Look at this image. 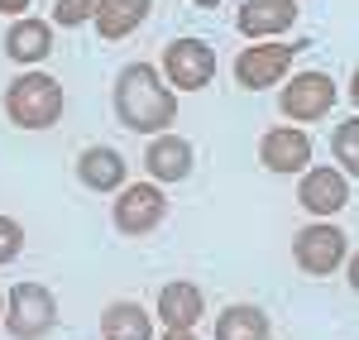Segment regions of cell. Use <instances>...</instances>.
<instances>
[{"instance_id":"6da1fadb","label":"cell","mask_w":359,"mask_h":340,"mask_svg":"<svg viewBox=\"0 0 359 340\" xmlns=\"http://www.w3.org/2000/svg\"><path fill=\"white\" fill-rule=\"evenodd\" d=\"M115 115L139 135H158L177 120V96L154 72V62H130L115 77Z\"/></svg>"},{"instance_id":"7a4b0ae2","label":"cell","mask_w":359,"mask_h":340,"mask_svg":"<svg viewBox=\"0 0 359 340\" xmlns=\"http://www.w3.org/2000/svg\"><path fill=\"white\" fill-rule=\"evenodd\" d=\"M5 115L20 125V130H48L62 115V86L48 72H25L15 77L5 91Z\"/></svg>"},{"instance_id":"3957f363","label":"cell","mask_w":359,"mask_h":340,"mask_svg":"<svg viewBox=\"0 0 359 340\" xmlns=\"http://www.w3.org/2000/svg\"><path fill=\"white\" fill-rule=\"evenodd\" d=\"M57 326V302L43 283H15L5 292V331L15 340H43Z\"/></svg>"},{"instance_id":"277c9868","label":"cell","mask_w":359,"mask_h":340,"mask_svg":"<svg viewBox=\"0 0 359 340\" xmlns=\"http://www.w3.org/2000/svg\"><path fill=\"white\" fill-rule=\"evenodd\" d=\"M163 77L182 91H201L216 77V48L201 39H172L163 53Z\"/></svg>"},{"instance_id":"5b68a950","label":"cell","mask_w":359,"mask_h":340,"mask_svg":"<svg viewBox=\"0 0 359 340\" xmlns=\"http://www.w3.org/2000/svg\"><path fill=\"white\" fill-rule=\"evenodd\" d=\"M292 259H297V268L311 273V278H326L335 273L340 264H345V230L335 226H306L297 230V240H292Z\"/></svg>"},{"instance_id":"8992f818","label":"cell","mask_w":359,"mask_h":340,"mask_svg":"<svg viewBox=\"0 0 359 340\" xmlns=\"http://www.w3.org/2000/svg\"><path fill=\"white\" fill-rule=\"evenodd\" d=\"M168 197L158 192V182H135L115 197V230L120 235H149V230L163 221Z\"/></svg>"},{"instance_id":"52a82bcc","label":"cell","mask_w":359,"mask_h":340,"mask_svg":"<svg viewBox=\"0 0 359 340\" xmlns=\"http://www.w3.org/2000/svg\"><path fill=\"white\" fill-rule=\"evenodd\" d=\"M297 57V43H249L245 53L235 57V77L249 91H264L269 82H283L287 67Z\"/></svg>"},{"instance_id":"ba28073f","label":"cell","mask_w":359,"mask_h":340,"mask_svg":"<svg viewBox=\"0 0 359 340\" xmlns=\"http://www.w3.org/2000/svg\"><path fill=\"white\" fill-rule=\"evenodd\" d=\"M283 115L287 120H321V115H331L335 106V82L326 72H302V77H292V82L283 86Z\"/></svg>"},{"instance_id":"9c48e42d","label":"cell","mask_w":359,"mask_h":340,"mask_svg":"<svg viewBox=\"0 0 359 340\" xmlns=\"http://www.w3.org/2000/svg\"><path fill=\"white\" fill-rule=\"evenodd\" d=\"M297 201H302L311 216H335V211H345V201H350L345 168H306L302 187H297Z\"/></svg>"},{"instance_id":"30bf717a","label":"cell","mask_w":359,"mask_h":340,"mask_svg":"<svg viewBox=\"0 0 359 340\" xmlns=\"http://www.w3.org/2000/svg\"><path fill=\"white\" fill-rule=\"evenodd\" d=\"M259 158L269 172H306V158H311V140L297 125H278L259 140Z\"/></svg>"},{"instance_id":"8fae6325","label":"cell","mask_w":359,"mask_h":340,"mask_svg":"<svg viewBox=\"0 0 359 340\" xmlns=\"http://www.w3.org/2000/svg\"><path fill=\"white\" fill-rule=\"evenodd\" d=\"M297 25V0H245L240 5V34L245 39H273Z\"/></svg>"},{"instance_id":"7c38bea8","label":"cell","mask_w":359,"mask_h":340,"mask_svg":"<svg viewBox=\"0 0 359 340\" xmlns=\"http://www.w3.org/2000/svg\"><path fill=\"white\" fill-rule=\"evenodd\" d=\"M144 168H149L154 182H182V177L192 172V144L177 140V135H158V140H149Z\"/></svg>"},{"instance_id":"4fadbf2b","label":"cell","mask_w":359,"mask_h":340,"mask_svg":"<svg viewBox=\"0 0 359 340\" xmlns=\"http://www.w3.org/2000/svg\"><path fill=\"white\" fill-rule=\"evenodd\" d=\"M158 321L168 331H192L201 321V287L196 283H168L158 292Z\"/></svg>"},{"instance_id":"5bb4252c","label":"cell","mask_w":359,"mask_h":340,"mask_svg":"<svg viewBox=\"0 0 359 340\" xmlns=\"http://www.w3.org/2000/svg\"><path fill=\"white\" fill-rule=\"evenodd\" d=\"M77 177L91 192H115V187H125V158L115 149H106V144H96V149H86L77 158Z\"/></svg>"},{"instance_id":"9a60e30c","label":"cell","mask_w":359,"mask_h":340,"mask_svg":"<svg viewBox=\"0 0 359 340\" xmlns=\"http://www.w3.org/2000/svg\"><path fill=\"white\" fill-rule=\"evenodd\" d=\"M5 53L15 62H43L53 53V29L43 20H15L10 34H5Z\"/></svg>"},{"instance_id":"2e32d148","label":"cell","mask_w":359,"mask_h":340,"mask_svg":"<svg viewBox=\"0 0 359 340\" xmlns=\"http://www.w3.org/2000/svg\"><path fill=\"white\" fill-rule=\"evenodd\" d=\"M101 336L106 340H154V316L139 302H111L101 316Z\"/></svg>"},{"instance_id":"e0dca14e","label":"cell","mask_w":359,"mask_h":340,"mask_svg":"<svg viewBox=\"0 0 359 340\" xmlns=\"http://www.w3.org/2000/svg\"><path fill=\"white\" fill-rule=\"evenodd\" d=\"M149 5H154V0H106L101 15H96V34H101L106 43L135 34V29L149 20Z\"/></svg>"},{"instance_id":"ac0fdd59","label":"cell","mask_w":359,"mask_h":340,"mask_svg":"<svg viewBox=\"0 0 359 340\" xmlns=\"http://www.w3.org/2000/svg\"><path fill=\"white\" fill-rule=\"evenodd\" d=\"M216 340H269V316L259 307H225L216 321Z\"/></svg>"},{"instance_id":"d6986e66","label":"cell","mask_w":359,"mask_h":340,"mask_svg":"<svg viewBox=\"0 0 359 340\" xmlns=\"http://www.w3.org/2000/svg\"><path fill=\"white\" fill-rule=\"evenodd\" d=\"M331 154L340 158V168L350 172V177H359V120H345V125H335Z\"/></svg>"},{"instance_id":"ffe728a7","label":"cell","mask_w":359,"mask_h":340,"mask_svg":"<svg viewBox=\"0 0 359 340\" xmlns=\"http://www.w3.org/2000/svg\"><path fill=\"white\" fill-rule=\"evenodd\" d=\"M101 5H106V0H57L53 5V25L77 29V25H86V20H96Z\"/></svg>"},{"instance_id":"44dd1931","label":"cell","mask_w":359,"mask_h":340,"mask_svg":"<svg viewBox=\"0 0 359 340\" xmlns=\"http://www.w3.org/2000/svg\"><path fill=\"white\" fill-rule=\"evenodd\" d=\"M20 250H25V230H20V221L0 216V264H10Z\"/></svg>"},{"instance_id":"7402d4cb","label":"cell","mask_w":359,"mask_h":340,"mask_svg":"<svg viewBox=\"0 0 359 340\" xmlns=\"http://www.w3.org/2000/svg\"><path fill=\"white\" fill-rule=\"evenodd\" d=\"M29 0H0V15H25Z\"/></svg>"},{"instance_id":"603a6c76","label":"cell","mask_w":359,"mask_h":340,"mask_svg":"<svg viewBox=\"0 0 359 340\" xmlns=\"http://www.w3.org/2000/svg\"><path fill=\"white\" fill-rule=\"evenodd\" d=\"M345 273H350V287L359 292V254H350V268H345Z\"/></svg>"},{"instance_id":"cb8c5ba5","label":"cell","mask_w":359,"mask_h":340,"mask_svg":"<svg viewBox=\"0 0 359 340\" xmlns=\"http://www.w3.org/2000/svg\"><path fill=\"white\" fill-rule=\"evenodd\" d=\"M163 340H196V331H168Z\"/></svg>"},{"instance_id":"d4e9b609","label":"cell","mask_w":359,"mask_h":340,"mask_svg":"<svg viewBox=\"0 0 359 340\" xmlns=\"http://www.w3.org/2000/svg\"><path fill=\"white\" fill-rule=\"evenodd\" d=\"M350 101H355V106H359V72H355V77H350Z\"/></svg>"},{"instance_id":"484cf974","label":"cell","mask_w":359,"mask_h":340,"mask_svg":"<svg viewBox=\"0 0 359 340\" xmlns=\"http://www.w3.org/2000/svg\"><path fill=\"white\" fill-rule=\"evenodd\" d=\"M192 5H201V10H216V5H221V0H192Z\"/></svg>"},{"instance_id":"4316f807","label":"cell","mask_w":359,"mask_h":340,"mask_svg":"<svg viewBox=\"0 0 359 340\" xmlns=\"http://www.w3.org/2000/svg\"><path fill=\"white\" fill-rule=\"evenodd\" d=\"M0 321H5V302H0Z\"/></svg>"}]
</instances>
